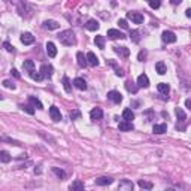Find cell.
<instances>
[{
	"label": "cell",
	"instance_id": "4316f807",
	"mask_svg": "<svg viewBox=\"0 0 191 191\" xmlns=\"http://www.w3.org/2000/svg\"><path fill=\"white\" fill-rule=\"evenodd\" d=\"M11 161V154L7 151H0V163H9Z\"/></svg>",
	"mask_w": 191,
	"mask_h": 191
},
{
	"label": "cell",
	"instance_id": "5bb4252c",
	"mask_svg": "<svg viewBox=\"0 0 191 191\" xmlns=\"http://www.w3.org/2000/svg\"><path fill=\"white\" fill-rule=\"evenodd\" d=\"M118 127H120V130H121V131H131V130L135 129L133 123H131V121H125V120H124V121H121Z\"/></svg>",
	"mask_w": 191,
	"mask_h": 191
},
{
	"label": "cell",
	"instance_id": "d590c367",
	"mask_svg": "<svg viewBox=\"0 0 191 191\" xmlns=\"http://www.w3.org/2000/svg\"><path fill=\"white\" fill-rule=\"evenodd\" d=\"M20 108L22 110H26L27 114H30V115H33V114H34V109L32 108V106H28V105H20Z\"/></svg>",
	"mask_w": 191,
	"mask_h": 191
},
{
	"label": "cell",
	"instance_id": "d6986e66",
	"mask_svg": "<svg viewBox=\"0 0 191 191\" xmlns=\"http://www.w3.org/2000/svg\"><path fill=\"white\" fill-rule=\"evenodd\" d=\"M73 85H75L78 90H82V91L87 90V82L84 81L82 78H75V79H73Z\"/></svg>",
	"mask_w": 191,
	"mask_h": 191
},
{
	"label": "cell",
	"instance_id": "9a60e30c",
	"mask_svg": "<svg viewBox=\"0 0 191 191\" xmlns=\"http://www.w3.org/2000/svg\"><path fill=\"white\" fill-rule=\"evenodd\" d=\"M21 42L24 45H32L34 42V36L32 33H22L21 34Z\"/></svg>",
	"mask_w": 191,
	"mask_h": 191
},
{
	"label": "cell",
	"instance_id": "836d02e7",
	"mask_svg": "<svg viewBox=\"0 0 191 191\" xmlns=\"http://www.w3.org/2000/svg\"><path fill=\"white\" fill-rule=\"evenodd\" d=\"M130 37H131V41L135 42V43H137V42L140 41V36H139V32H137V30H131V32H130Z\"/></svg>",
	"mask_w": 191,
	"mask_h": 191
},
{
	"label": "cell",
	"instance_id": "30bf717a",
	"mask_svg": "<svg viewBox=\"0 0 191 191\" xmlns=\"http://www.w3.org/2000/svg\"><path fill=\"white\" fill-rule=\"evenodd\" d=\"M52 66L51 64H43L41 67V75L43 76V78H51L52 76Z\"/></svg>",
	"mask_w": 191,
	"mask_h": 191
},
{
	"label": "cell",
	"instance_id": "ba28073f",
	"mask_svg": "<svg viewBox=\"0 0 191 191\" xmlns=\"http://www.w3.org/2000/svg\"><path fill=\"white\" fill-rule=\"evenodd\" d=\"M133 182L131 181H129V179H123L121 182H120V185H118V188L121 191H131L133 190Z\"/></svg>",
	"mask_w": 191,
	"mask_h": 191
},
{
	"label": "cell",
	"instance_id": "8d00e7d4",
	"mask_svg": "<svg viewBox=\"0 0 191 191\" xmlns=\"http://www.w3.org/2000/svg\"><path fill=\"white\" fill-rule=\"evenodd\" d=\"M148 2H149V6L152 9H158L161 5V0H148Z\"/></svg>",
	"mask_w": 191,
	"mask_h": 191
},
{
	"label": "cell",
	"instance_id": "f35d334b",
	"mask_svg": "<svg viewBox=\"0 0 191 191\" xmlns=\"http://www.w3.org/2000/svg\"><path fill=\"white\" fill-rule=\"evenodd\" d=\"M52 172H54L58 178H61V179H64V178H66V173H64L61 169H57V167H54V169H52Z\"/></svg>",
	"mask_w": 191,
	"mask_h": 191
},
{
	"label": "cell",
	"instance_id": "60d3db41",
	"mask_svg": "<svg viewBox=\"0 0 191 191\" xmlns=\"http://www.w3.org/2000/svg\"><path fill=\"white\" fill-rule=\"evenodd\" d=\"M118 26L121 28H129V24H127L125 20H118Z\"/></svg>",
	"mask_w": 191,
	"mask_h": 191
},
{
	"label": "cell",
	"instance_id": "ee69618b",
	"mask_svg": "<svg viewBox=\"0 0 191 191\" xmlns=\"http://www.w3.org/2000/svg\"><path fill=\"white\" fill-rule=\"evenodd\" d=\"M11 73H12L15 78H20V72H18L17 69H12V70H11Z\"/></svg>",
	"mask_w": 191,
	"mask_h": 191
},
{
	"label": "cell",
	"instance_id": "7402d4cb",
	"mask_svg": "<svg viewBox=\"0 0 191 191\" xmlns=\"http://www.w3.org/2000/svg\"><path fill=\"white\" fill-rule=\"evenodd\" d=\"M157 90L161 93V94H169V91H170V87H169V84H166V82H160L157 85Z\"/></svg>",
	"mask_w": 191,
	"mask_h": 191
},
{
	"label": "cell",
	"instance_id": "1f68e13d",
	"mask_svg": "<svg viewBox=\"0 0 191 191\" xmlns=\"http://www.w3.org/2000/svg\"><path fill=\"white\" fill-rule=\"evenodd\" d=\"M22 67L27 69L28 72H32V70H34V63L33 60H26V61L22 63Z\"/></svg>",
	"mask_w": 191,
	"mask_h": 191
},
{
	"label": "cell",
	"instance_id": "e0dca14e",
	"mask_svg": "<svg viewBox=\"0 0 191 191\" xmlns=\"http://www.w3.org/2000/svg\"><path fill=\"white\" fill-rule=\"evenodd\" d=\"M43 27L48 28V30H57V28H60V24L54 20H47L43 22Z\"/></svg>",
	"mask_w": 191,
	"mask_h": 191
},
{
	"label": "cell",
	"instance_id": "f546056e",
	"mask_svg": "<svg viewBox=\"0 0 191 191\" xmlns=\"http://www.w3.org/2000/svg\"><path fill=\"white\" fill-rule=\"evenodd\" d=\"M137 185L140 187V188H145V190H151L154 185H152V182H148V181H143V179H140L139 182H137Z\"/></svg>",
	"mask_w": 191,
	"mask_h": 191
},
{
	"label": "cell",
	"instance_id": "c3c4849f",
	"mask_svg": "<svg viewBox=\"0 0 191 191\" xmlns=\"http://www.w3.org/2000/svg\"><path fill=\"white\" fill-rule=\"evenodd\" d=\"M185 15L190 18V17H191V9H187V11H185Z\"/></svg>",
	"mask_w": 191,
	"mask_h": 191
},
{
	"label": "cell",
	"instance_id": "7dc6e473",
	"mask_svg": "<svg viewBox=\"0 0 191 191\" xmlns=\"http://www.w3.org/2000/svg\"><path fill=\"white\" fill-rule=\"evenodd\" d=\"M181 2H182V0H170V3H172V5H179Z\"/></svg>",
	"mask_w": 191,
	"mask_h": 191
},
{
	"label": "cell",
	"instance_id": "8992f818",
	"mask_svg": "<svg viewBox=\"0 0 191 191\" xmlns=\"http://www.w3.org/2000/svg\"><path fill=\"white\" fill-rule=\"evenodd\" d=\"M161 39H163V42H166V43H173V42H176V36H175V33L173 32H163V34H161Z\"/></svg>",
	"mask_w": 191,
	"mask_h": 191
},
{
	"label": "cell",
	"instance_id": "e575fe53",
	"mask_svg": "<svg viewBox=\"0 0 191 191\" xmlns=\"http://www.w3.org/2000/svg\"><path fill=\"white\" fill-rule=\"evenodd\" d=\"M79 118H81V110L73 109L70 112V120H79Z\"/></svg>",
	"mask_w": 191,
	"mask_h": 191
},
{
	"label": "cell",
	"instance_id": "d4e9b609",
	"mask_svg": "<svg viewBox=\"0 0 191 191\" xmlns=\"http://www.w3.org/2000/svg\"><path fill=\"white\" fill-rule=\"evenodd\" d=\"M155 70H157L158 75H164V73L167 72V67H166V64H164L163 61H158L157 64H155Z\"/></svg>",
	"mask_w": 191,
	"mask_h": 191
},
{
	"label": "cell",
	"instance_id": "ab89813d",
	"mask_svg": "<svg viewBox=\"0 0 191 191\" xmlns=\"http://www.w3.org/2000/svg\"><path fill=\"white\" fill-rule=\"evenodd\" d=\"M3 87H6L9 90H15V84L12 81H9V79H6V81H3Z\"/></svg>",
	"mask_w": 191,
	"mask_h": 191
},
{
	"label": "cell",
	"instance_id": "7a4b0ae2",
	"mask_svg": "<svg viewBox=\"0 0 191 191\" xmlns=\"http://www.w3.org/2000/svg\"><path fill=\"white\" fill-rule=\"evenodd\" d=\"M175 112H176L178 120H179V123H181V125H176V129L178 130H184L185 129V123H187V115H185V112L181 109V108H176Z\"/></svg>",
	"mask_w": 191,
	"mask_h": 191
},
{
	"label": "cell",
	"instance_id": "3957f363",
	"mask_svg": "<svg viewBox=\"0 0 191 191\" xmlns=\"http://www.w3.org/2000/svg\"><path fill=\"white\" fill-rule=\"evenodd\" d=\"M108 99L112 100L114 103H121L123 102V94L120 93V91H115V90H112L108 93Z\"/></svg>",
	"mask_w": 191,
	"mask_h": 191
},
{
	"label": "cell",
	"instance_id": "484cf974",
	"mask_svg": "<svg viewBox=\"0 0 191 191\" xmlns=\"http://www.w3.org/2000/svg\"><path fill=\"white\" fill-rule=\"evenodd\" d=\"M123 118L125 120V121H133V120H135V114H133V110L131 109H124Z\"/></svg>",
	"mask_w": 191,
	"mask_h": 191
},
{
	"label": "cell",
	"instance_id": "5b68a950",
	"mask_svg": "<svg viewBox=\"0 0 191 191\" xmlns=\"http://www.w3.org/2000/svg\"><path fill=\"white\" fill-rule=\"evenodd\" d=\"M127 18L131 20L135 24H140V22H143V15L139 14V12H127Z\"/></svg>",
	"mask_w": 191,
	"mask_h": 191
},
{
	"label": "cell",
	"instance_id": "4fadbf2b",
	"mask_svg": "<svg viewBox=\"0 0 191 191\" xmlns=\"http://www.w3.org/2000/svg\"><path fill=\"white\" fill-rule=\"evenodd\" d=\"M114 51L120 57H129L130 55V49L127 47H114Z\"/></svg>",
	"mask_w": 191,
	"mask_h": 191
},
{
	"label": "cell",
	"instance_id": "83f0119b",
	"mask_svg": "<svg viewBox=\"0 0 191 191\" xmlns=\"http://www.w3.org/2000/svg\"><path fill=\"white\" fill-rule=\"evenodd\" d=\"M70 190H72V191H79V190H84V182H82V181H75L73 184L70 185Z\"/></svg>",
	"mask_w": 191,
	"mask_h": 191
},
{
	"label": "cell",
	"instance_id": "8fae6325",
	"mask_svg": "<svg viewBox=\"0 0 191 191\" xmlns=\"http://www.w3.org/2000/svg\"><path fill=\"white\" fill-rule=\"evenodd\" d=\"M90 116H91V120L93 121H97V120H102L103 116V110L100 108H94V109H91L90 112Z\"/></svg>",
	"mask_w": 191,
	"mask_h": 191
},
{
	"label": "cell",
	"instance_id": "44dd1931",
	"mask_svg": "<svg viewBox=\"0 0 191 191\" xmlns=\"http://www.w3.org/2000/svg\"><path fill=\"white\" fill-rule=\"evenodd\" d=\"M76 60H78V66H79V67H85V66L88 64V63H87V57L82 54V52H78V54H76Z\"/></svg>",
	"mask_w": 191,
	"mask_h": 191
},
{
	"label": "cell",
	"instance_id": "4dcf8cb0",
	"mask_svg": "<svg viewBox=\"0 0 191 191\" xmlns=\"http://www.w3.org/2000/svg\"><path fill=\"white\" fill-rule=\"evenodd\" d=\"M28 102L32 103L34 108H37V109H43V105H42V103L39 102L37 99H34V97H28Z\"/></svg>",
	"mask_w": 191,
	"mask_h": 191
},
{
	"label": "cell",
	"instance_id": "2e32d148",
	"mask_svg": "<svg viewBox=\"0 0 191 191\" xmlns=\"http://www.w3.org/2000/svg\"><path fill=\"white\" fill-rule=\"evenodd\" d=\"M99 27H100V24H99V21L97 20H88L87 21V24H85V28H87V30H91V32L99 30Z\"/></svg>",
	"mask_w": 191,
	"mask_h": 191
},
{
	"label": "cell",
	"instance_id": "f6af8a7d",
	"mask_svg": "<svg viewBox=\"0 0 191 191\" xmlns=\"http://www.w3.org/2000/svg\"><path fill=\"white\" fill-rule=\"evenodd\" d=\"M115 73H116V76H120V78H121V76H124V72L121 70V69H116Z\"/></svg>",
	"mask_w": 191,
	"mask_h": 191
},
{
	"label": "cell",
	"instance_id": "603a6c76",
	"mask_svg": "<svg viewBox=\"0 0 191 191\" xmlns=\"http://www.w3.org/2000/svg\"><path fill=\"white\" fill-rule=\"evenodd\" d=\"M125 88H127V91L133 93V94H136L137 90H139V85H136L133 81H127L125 82Z\"/></svg>",
	"mask_w": 191,
	"mask_h": 191
},
{
	"label": "cell",
	"instance_id": "f1b7e54d",
	"mask_svg": "<svg viewBox=\"0 0 191 191\" xmlns=\"http://www.w3.org/2000/svg\"><path fill=\"white\" fill-rule=\"evenodd\" d=\"M63 87L66 90V93H72V85H70V79H69L67 76H64L63 78Z\"/></svg>",
	"mask_w": 191,
	"mask_h": 191
},
{
	"label": "cell",
	"instance_id": "52a82bcc",
	"mask_svg": "<svg viewBox=\"0 0 191 191\" xmlns=\"http://www.w3.org/2000/svg\"><path fill=\"white\" fill-rule=\"evenodd\" d=\"M108 37H109V39H125L127 36L124 33H121L120 30L110 28V30H108Z\"/></svg>",
	"mask_w": 191,
	"mask_h": 191
},
{
	"label": "cell",
	"instance_id": "74e56055",
	"mask_svg": "<svg viewBox=\"0 0 191 191\" xmlns=\"http://www.w3.org/2000/svg\"><path fill=\"white\" fill-rule=\"evenodd\" d=\"M30 76H32V78H33L34 81H39V82H41L42 79H43V76H42L41 73H37V72H36V73H34V70H32V72H30Z\"/></svg>",
	"mask_w": 191,
	"mask_h": 191
},
{
	"label": "cell",
	"instance_id": "d6a6232c",
	"mask_svg": "<svg viewBox=\"0 0 191 191\" xmlns=\"http://www.w3.org/2000/svg\"><path fill=\"white\" fill-rule=\"evenodd\" d=\"M94 42H96V45L100 48V49H103V48H105V37H103V36H96Z\"/></svg>",
	"mask_w": 191,
	"mask_h": 191
},
{
	"label": "cell",
	"instance_id": "bcb514c9",
	"mask_svg": "<svg viewBox=\"0 0 191 191\" xmlns=\"http://www.w3.org/2000/svg\"><path fill=\"white\" fill-rule=\"evenodd\" d=\"M185 106L188 108V109H191V100L188 99V100H185Z\"/></svg>",
	"mask_w": 191,
	"mask_h": 191
},
{
	"label": "cell",
	"instance_id": "277c9868",
	"mask_svg": "<svg viewBox=\"0 0 191 191\" xmlns=\"http://www.w3.org/2000/svg\"><path fill=\"white\" fill-rule=\"evenodd\" d=\"M49 115H51V120L55 121V123H58L61 120V114H60V109L57 106H51L49 108Z\"/></svg>",
	"mask_w": 191,
	"mask_h": 191
},
{
	"label": "cell",
	"instance_id": "b9f144b4",
	"mask_svg": "<svg viewBox=\"0 0 191 191\" xmlns=\"http://www.w3.org/2000/svg\"><path fill=\"white\" fill-rule=\"evenodd\" d=\"M3 47H5V49H6V51H9V52H12V51H14V47H12L11 43H7V42H5V43H3Z\"/></svg>",
	"mask_w": 191,
	"mask_h": 191
},
{
	"label": "cell",
	"instance_id": "cb8c5ba5",
	"mask_svg": "<svg viewBox=\"0 0 191 191\" xmlns=\"http://www.w3.org/2000/svg\"><path fill=\"white\" fill-rule=\"evenodd\" d=\"M47 52L49 57H55L57 55V48H55V45L52 42H48L47 43Z\"/></svg>",
	"mask_w": 191,
	"mask_h": 191
},
{
	"label": "cell",
	"instance_id": "ffe728a7",
	"mask_svg": "<svg viewBox=\"0 0 191 191\" xmlns=\"http://www.w3.org/2000/svg\"><path fill=\"white\" fill-rule=\"evenodd\" d=\"M152 131L155 133V135H163L164 131H167V124H155L154 125V129H152Z\"/></svg>",
	"mask_w": 191,
	"mask_h": 191
},
{
	"label": "cell",
	"instance_id": "9c48e42d",
	"mask_svg": "<svg viewBox=\"0 0 191 191\" xmlns=\"http://www.w3.org/2000/svg\"><path fill=\"white\" fill-rule=\"evenodd\" d=\"M137 85H139V88L142 87V88H148L149 87V79H148V76L142 73V75H139L137 78Z\"/></svg>",
	"mask_w": 191,
	"mask_h": 191
},
{
	"label": "cell",
	"instance_id": "6da1fadb",
	"mask_svg": "<svg viewBox=\"0 0 191 191\" xmlns=\"http://www.w3.org/2000/svg\"><path fill=\"white\" fill-rule=\"evenodd\" d=\"M57 37H58V41L61 42L63 45H66V47H72V45L76 43L75 33H73L72 30H64V32H61Z\"/></svg>",
	"mask_w": 191,
	"mask_h": 191
},
{
	"label": "cell",
	"instance_id": "7c38bea8",
	"mask_svg": "<svg viewBox=\"0 0 191 191\" xmlns=\"http://www.w3.org/2000/svg\"><path fill=\"white\" fill-rule=\"evenodd\" d=\"M85 57H87V63H88L90 66H93V67L99 66V58L96 57L94 52H88V54L85 55Z\"/></svg>",
	"mask_w": 191,
	"mask_h": 191
},
{
	"label": "cell",
	"instance_id": "7bdbcfd3",
	"mask_svg": "<svg viewBox=\"0 0 191 191\" xmlns=\"http://www.w3.org/2000/svg\"><path fill=\"white\" fill-rule=\"evenodd\" d=\"M145 58H146V52H145V51H140V52H139V60L143 61Z\"/></svg>",
	"mask_w": 191,
	"mask_h": 191
},
{
	"label": "cell",
	"instance_id": "ac0fdd59",
	"mask_svg": "<svg viewBox=\"0 0 191 191\" xmlns=\"http://www.w3.org/2000/svg\"><path fill=\"white\" fill-rule=\"evenodd\" d=\"M114 182V179L109 176H102V178H99V179H96V185H110Z\"/></svg>",
	"mask_w": 191,
	"mask_h": 191
}]
</instances>
